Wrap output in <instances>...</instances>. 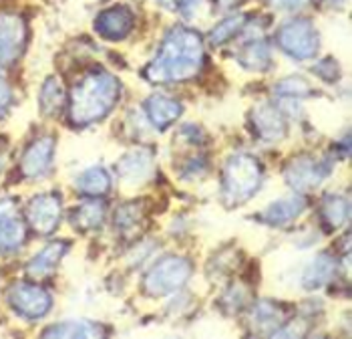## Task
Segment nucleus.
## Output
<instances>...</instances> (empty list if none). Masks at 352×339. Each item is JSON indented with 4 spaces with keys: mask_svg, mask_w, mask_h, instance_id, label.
<instances>
[{
    "mask_svg": "<svg viewBox=\"0 0 352 339\" xmlns=\"http://www.w3.org/2000/svg\"><path fill=\"white\" fill-rule=\"evenodd\" d=\"M60 198L54 194H38L28 202V225L41 234H49L60 220Z\"/></svg>",
    "mask_w": 352,
    "mask_h": 339,
    "instance_id": "obj_6",
    "label": "nucleus"
},
{
    "mask_svg": "<svg viewBox=\"0 0 352 339\" xmlns=\"http://www.w3.org/2000/svg\"><path fill=\"white\" fill-rule=\"evenodd\" d=\"M324 164H316V162H300L294 164L292 172L288 174L290 182L296 188H312L316 186L320 180H324Z\"/></svg>",
    "mask_w": 352,
    "mask_h": 339,
    "instance_id": "obj_15",
    "label": "nucleus"
},
{
    "mask_svg": "<svg viewBox=\"0 0 352 339\" xmlns=\"http://www.w3.org/2000/svg\"><path fill=\"white\" fill-rule=\"evenodd\" d=\"M201 63V41L191 30L173 32L163 45L160 59L147 69L153 83L184 81L195 75Z\"/></svg>",
    "mask_w": 352,
    "mask_h": 339,
    "instance_id": "obj_1",
    "label": "nucleus"
},
{
    "mask_svg": "<svg viewBox=\"0 0 352 339\" xmlns=\"http://www.w3.org/2000/svg\"><path fill=\"white\" fill-rule=\"evenodd\" d=\"M190 260L179 258V256H167L165 260L157 263L149 271L145 279V287L153 295H169L184 287V282L190 279Z\"/></svg>",
    "mask_w": 352,
    "mask_h": 339,
    "instance_id": "obj_4",
    "label": "nucleus"
},
{
    "mask_svg": "<svg viewBox=\"0 0 352 339\" xmlns=\"http://www.w3.org/2000/svg\"><path fill=\"white\" fill-rule=\"evenodd\" d=\"M41 101H43V112L47 113V115L60 110L63 103H65V93L60 89V85L56 83V81H49V83L45 85V89H43V99Z\"/></svg>",
    "mask_w": 352,
    "mask_h": 339,
    "instance_id": "obj_20",
    "label": "nucleus"
},
{
    "mask_svg": "<svg viewBox=\"0 0 352 339\" xmlns=\"http://www.w3.org/2000/svg\"><path fill=\"white\" fill-rule=\"evenodd\" d=\"M262 182L260 164L250 156H236L223 168V200L240 204L256 192Z\"/></svg>",
    "mask_w": 352,
    "mask_h": 339,
    "instance_id": "obj_3",
    "label": "nucleus"
},
{
    "mask_svg": "<svg viewBox=\"0 0 352 339\" xmlns=\"http://www.w3.org/2000/svg\"><path fill=\"white\" fill-rule=\"evenodd\" d=\"M0 168H2V160H0Z\"/></svg>",
    "mask_w": 352,
    "mask_h": 339,
    "instance_id": "obj_25",
    "label": "nucleus"
},
{
    "mask_svg": "<svg viewBox=\"0 0 352 339\" xmlns=\"http://www.w3.org/2000/svg\"><path fill=\"white\" fill-rule=\"evenodd\" d=\"M254 315H256V321L260 325H276V323L280 325L282 323V317H284V313L278 309L276 305H270V303L260 305Z\"/></svg>",
    "mask_w": 352,
    "mask_h": 339,
    "instance_id": "obj_23",
    "label": "nucleus"
},
{
    "mask_svg": "<svg viewBox=\"0 0 352 339\" xmlns=\"http://www.w3.org/2000/svg\"><path fill=\"white\" fill-rule=\"evenodd\" d=\"M304 208V200L298 196L282 198L276 204H272L266 212V220L270 225H282V223H290L292 218H296Z\"/></svg>",
    "mask_w": 352,
    "mask_h": 339,
    "instance_id": "obj_16",
    "label": "nucleus"
},
{
    "mask_svg": "<svg viewBox=\"0 0 352 339\" xmlns=\"http://www.w3.org/2000/svg\"><path fill=\"white\" fill-rule=\"evenodd\" d=\"M179 103L173 101V99H167V97H153L149 103H147V112L151 121L157 125V127H165L167 123H171L177 115H179Z\"/></svg>",
    "mask_w": 352,
    "mask_h": 339,
    "instance_id": "obj_17",
    "label": "nucleus"
},
{
    "mask_svg": "<svg viewBox=\"0 0 352 339\" xmlns=\"http://www.w3.org/2000/svg\"><path fill=\"white\" fill-rule=\"evenodd\" d=\"M49 338H99L105 336V329L89 321H63L45 331Z\"/></svg>",
    "mask_w": 352,
    "mask_h": 339,
    "instance_id": "obj_13",
    "label": "nucleus"
},
{
    "mask_svg": "<svg viewBox=\"0 0 352 339\" xmlns=\"http://www.w3.org/2000/svg\"><path fill=\"white\" fill-rule=\"evenodd\" d=\"M330 273H332V263L328 260V256H320L312 267H310V271L304 275V279H308V281H312L314 287H318V285H322L330 279Z\"/></svg>",
    "mask_w": 352,
    "mask_h": 339,
    "instance_id": "obj_22",
    "label": "nucleus"
},
{
    "mask_svg": "<svg viewBox=\"0 0 352 339\" xmlns=\"http://www.w3.org/2000/svg\"><path fill=\"white\" fill-rule=\"evenodd\" d=\"M282 45L288 53L294 56H310L316 53V45H318V37L314 32V28L310 27L304 21H296L292 25L282 30Z\"/></svg>",
    "mask_w": 352,
    "mask_h": 339,
    "instance_id": "obj_8",
    "label": "nucleus"
},
{
    "mask_svg": "<svg viewBox=\"0 0 352 339\" xmlns=\"http://www.w3.org/2000/svg\"><path fill=\"white\" fill-rule=\"evenodd\" d=\"M67 249L69 247L63 240H56V243H51L49 247H45L41 253L28 263V275L34 277V279L51 277L54 273V269L58 267L60 258L67 253Z\"/></svg>",
    "mask_w": 352,
    "mask_h": 339,
    "instance_id": "obj_11",
    "label": "nucleus"
},
{
    "mask_svg": "<svg viewBox=\"0 0 352 339\" xmlns=\"http://www.w3.org/2000/svg\"><path fill=\"white\" fill-rule=\"evenodd\" d=\"M8 105H10V89H8V85L0 81V115L6 112Z\"/></svg>",
    "mask_w": 352,
    "mask_h": 339,
    "instance_id": "obj_24",
    "label": "nucleus"
},
{
    "mask_svg": "<svg viewBox=\"0 0 352 339\" xmlns=\"http://www.w3.org/2000/svg\"><path fill=\"white\" fill-rule=\"evenodd\" d=\"M77 190L85 196H103L111 188V176L107 170L89 168L77 178Z\"/></svg>",
    "mask_w": 352,
    "mask_h": 339,
    "instance_id": "obj_14",
    "label": "nucleus"
},
{
    "mask_svg": "<svg viewBox=\"0 0 352 339\" xmlns=\"http://www.w3.org/2000/svg\"><path fill=\"white\" fill-rule=\"evenodd\" d=\"M8 301L12 309L27 319H38L51 311V295L32 282H16L8 291Z\"/></svg>",
    "mask_w": 352,
    "mask_h": 339,
    "instance_id": "obj_5",
    "label": "nucleus"
},
{
    "mask_svg": "<svg viewBox=\"0 0 352 339\" xmlns=\"http://www.w3.org/2000/svg\"><path fill=\"white\" fill-rule=\"evenodd\" d=\"M51 162H53V138H38L28 145L21 162V170L28 180H38L49 172Z\"/></svg>",
    "mask_w": 352,
    "mask_h": 339,
    "instance_id": "obj_9",
    "label": "nucleus"
},
{
    "mask_svg": "<svg viewBox=\"0 0 352 339\" xmlns=\"http://www.w3.org/2000/svg\"><path fill=\"white\" fill-rule=\"evenodd\" d=\"M149 166H151V162L143 154H133L131 158H127V162H121V174H123L125 180L135 182V180H141L147 174Z\"/></svg>",
    "mask_w": 352,
    "mask_h": 339,
    "instance_id": "obj_19",
    "label": "nucleus"
},
{
    "mask_svg": "<svg viewBox=\"0 0 352 339\" xmlns=\"http://www.w3.org/2000/svg\"><path fill=\"white\" fill-rule=\"evenodd\" d=\"M119 95V85L107 73L87 75L73 89L71 95V117L75 123L87 125L101 117L115 105Z\"/></svg>",
    "mask_w": 352,
    "mask_h": 339,
    "instance_id": "obj_2",
    "label": "nucleus"
},
{
    "mask_svg": "<svg viewBox=\"0 0 352 339\" xmlns=\"http://www.w3.org/2000/svg\"><path fill=\"white\" fill-rule=\"evenodd\" d=\"M27 228L16 214V204L12 200L0 202V253H12L23 247Z\"/></svg>",
    "mask_w": 352,
    "mask_h": 339,
    "instance_id": "obj_7",
    "label": "nucleus"
},
{
    "mask_svg": "<svg viewBox=\"0 0 352 339\" xmlns=\"http://www.w3.org/2000/svg\"><path fill=\"white\" fill-rule=\"evenodd\" d=\"M324 218L332 226H338L349 214V204L342 198H328L324 202Z\"/></svg>",
    "mask_w": 352,
    "mask_h": 339,
    "instance_id": "obj_21",
    "label": "nucleus"
},
{
    "mask_svg": "<svg viewBox=\"0 0 352 339\" xmlns=\"http://www.w3.org/2000/svg\"><path fill=\"white\" fill-rule=\"evenodd\" d=\"M95 28L105 39H121L131 28V12L127 8H123V6L109 8L97 19Z\"/></svg>",
    "mask_w": 352,
    "mask_h": 339,
    "instance_id": "obj_12",
    "label": "nucleus"
},
{
    "mask_svg": "<svg viewBox=\"0 0 352 339\" xmlns=\"http://www.w3.org/2000/svg\"><path fill=\"white\" fill-rule=\"evenodd\" d=\"M25 45V25L21 19L4 14L0 17V63L14 61Z\"/></svg>",
    "mask_w": 352,
    "mask_h": 339,
    "instance_id": "obj_10",
    "label": "nucleus"
},
{
    "mask_svg": "<svg viewBox=\"0 0 352 339\" xmlns=\"http://www.w3.org/2000/svg\"><path fill=\"white\" fill-rule=\"evenodd\" d=\"M105 216V206L101 202H87L75 210L73 223L79 228H99Z\"/></svg>",
    "mask_w": 352,
    "mask_h": 339,
    "instance_id": "obj_18",
    "label": "nucleus"
}]
</instances>
